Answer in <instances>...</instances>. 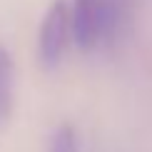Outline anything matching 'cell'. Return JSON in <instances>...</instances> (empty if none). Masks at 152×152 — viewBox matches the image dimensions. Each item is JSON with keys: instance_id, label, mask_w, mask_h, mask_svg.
Listing matches in <instances>:
<instances>
[{"instance_id": "6da1fadb", "label": "cell", "mask_w": 152, "mask_h": 152, "mask_svg": "<svg viewBox=\"0 0 152 152\" xmlns=\"http://www.w3.org/2000/svg\"><path fill=\"white\" fill-rule=\"evenodd\" d=\"M122 25V0H72L70 30L82 53L110 45Z\"/></svg>"}, {"instance_id": "7a4b0ae2", "label": "cell", "mask_w": 152, "mask_h": 152, "mask_svg": "<svg viewBox=\"0 0 152 152\" xmlns=\"http://www.w3.org/2000/svg\"><path fill=\"white\" fill-rule=\"evenodd\" d=\"M72 37L70 30V8L65 0H55L45 10L37 33V58L45 70H55L62 62L67 50V40Z\"/></svg>"}, {"instance_id": "3957f363", "label": "cell", "mask_w": 152, "mask_h": 152, "mask_svg": "<svg viewBox=\"0 0 152 152\" xmlns=\"http://www.w3.org/2000/svg\"><path fill=\"white\" fill-rule=\"evenodd\" d=\"M15 105V60L10 50L0 45V125H5Z\"/></svg>"}, {"instance_id": "277c9868", "label": "cell", "mask_w": 152, "mask_h": 152, "mask_svg": "<svg viewBox=\"0 0 152 152\" xmlns=\"http://www.w3.org/2000/svg\"><path fill=\"white\" fill-rule=\"evenodd\" d=\"M48 152H80V135L72 122H60L55 127Z\"/></svg>"}]
</instances>
